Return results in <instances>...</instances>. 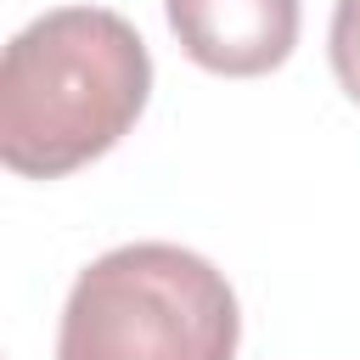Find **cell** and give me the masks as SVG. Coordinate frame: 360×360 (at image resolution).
<instances>
[{
	"mask_svg": "<svg viewBox=\"0 0 360 360\" xmlns=\"http://www.w3.org/2000/svg\"><path fill=\"white\" fill-rule=\"evenodd\" d=\"M180 51L219 79H259L298 45V0H163Z\"/></svg>",
	"mask_w": 360,
	"mask_h": 360,
	"instance_id": "3",
	"label": "cell"
},
{
	"mask_svg": "<svg viewBox=\"0 0 360 360\" xmlns=\"http://www.w3.org/2000/svg\"><path fill=\"white\" fill-rule=\"evenodd\" d=\"M236 338L225 270L174 242H124L79 270L56 360H236Z\"/></svg>",
	"mask_w": 360,
	"mask_h": 360,
	"instance_id": "2",
	"label": "cell"
},
{
	"mask_svg": "<svg viewBox=\"0 0 360 360\" xmlns=\"http://www.w3.org/2000/svg\"><path fill=\"white\" fill-rule=\"evenodd\" d=\"M326 51H332V73H338L343 96L360 101V0H338V6H332Z\"/></svg>",
	"mask_w": 360,
	"mask_h": 360,
	"instance_id": "4",
	"label": "cell"
},
{
	"mask_svg": "<svg viewBox=\"0 0 360 360\" xmlns=\"http://www.w3.org/2000/svg\"><path fill=\"white\" fill-rule=\"evenodd\" d=\"M152 96V56L129 17L56 6L11 34L0 56V163L62 180L112 152Z\"/></svg>",
	"mask_w": 360,
	"mask_h": 360,
	"instance_id": "1",
	"label": "cell"
}]
</instances>
